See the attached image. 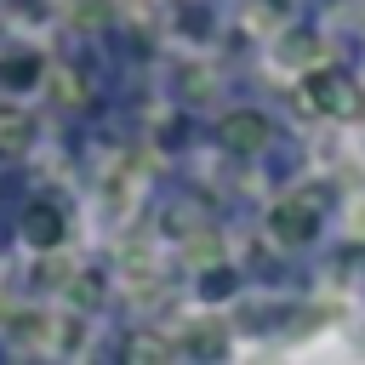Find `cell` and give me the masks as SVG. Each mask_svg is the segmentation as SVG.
<instances>
[{"label":"cell","mask_w":365,"mask_h":365,"mask_svg":"<svg viewBox=\"0 0 365 365\" xmlns=\"http://www.w3.org/2000/svg\"><path fill=\"white\" fill-rule=\"evenodd\" d=\"M262 131H268V125H262L257 114H251V120L240 114V120H228V125H222V137H228L234 148H257V143H262Z\"/></svg>","instance_id":"6da1fadb"},{"label":"cell","mask_w":365,"mask_h":365,"mask_svg":"<svg viewBox=\"0 0 365 365\" xmlns=\"http://www.w3.org/2000/svg\"><path fill=\"white\" fill-rule=\"evenodd\" d=\"M29 234H34V240H51V234H57V217H51V211H34Z\"/></svg>","instance_id":"7a4b0ae2"}]
</instances>
